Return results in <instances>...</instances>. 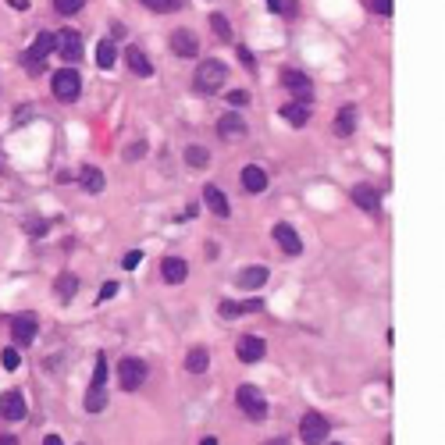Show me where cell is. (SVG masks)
<instances>
[{"mask_svg":"<svg viewBox=\"0 0 445 445\" xmlns=\"http://www.w3.org/2000/svg\"><path fill=\"white\" fill-rule=\"evenodd\" d=\"M186 164L196 168V171H200V168H210V153H207L203 147H186Z\"/></svg>","mask_w":445,"mask_h":445,"instance_id":"d4e9b609","label":"cell"},{"mask_svg":"<svg viewBox=\"0 0 445 445\" xmlns=\"http://www.w3.org/2000/svg\"><path fill=\"white\" fill-rule=\"evenodd\" d=\"M47 228H50L47 221H32V225H29V231H32V236H47Z\"/></svg>","mask_w":445,"mask_h":445,"instance_id":"ab89813d","label":"cell"},{"mask_svg":"<svg viewBox=\"0 0 445 445\" xmlns=\"http://www.w3.org/2000/svg\"><path fill=\"white\" fill-rule=\"evenodd\" d=\"M0 417H4V420H22L25 417L22 392H4V396H0Z\"/></svg>","mask_w":445,"mask_h":445,"instance_id":"7c38bea8","label":"cell"},{"mask_svg":"<svg viewBox=\"0 0 445 445\" xmlns=\"http://www.w3.org/2000/svg\"><path fill=\"white\" fill-rule=\"evenodd\" d=\"M281 118L289 121V125H296V129H303V125L310 121V107L299 103V100H296V103H285V107H281Z\"/></svg>","mask_w":445,"mask_h":445,"instance_id":"d6986e66","label":"cell"},{"mask_svg":"<svg viewBox=\"0 0 445 445\" xmlns=\"http://www.w3.org/2000/svg\"><path fill=\"white\" fill-rule=\"evenodd\" d=\"M82 4H86V0H53L58 14H75V11H82Z\"/></svg>","mask_w":445,"mask_h":445,"instance_id":"4dcf8cb0","label":"cell"},{"mask_svg":"<svg viewBox=\"0 0 445 445\" xmlns=\"http://www.w3.org/2000/svg\"><path fill=\"white\" fill-rule=\"evenodd\" d=\"M53 292H58V299H71V296L79 292V278L75 275H61L58 285H53Z\"/></svg>","mask_w":445,"mask_h":445,"instance_id":"cb8c5ba5","label":"cell"},{"mask_svg":"<svg viewBox=\"0 0 445 445\" xmlns=\"http://www.w3.org/2000/svg\"><path fill=\"white\" fill-rule=\"evenodd\" d=\"M267 11H278V0H267Z\"/></svg>","mask_w":445,"mask_h":445,"instance_id":"bcb514c9","label":"cell"},{"mask_svg":"<svg viewBox=\"0 0 445 445\" xmlns=\"http://www.w3.org/2000/svg\"><path fill=\"white\" fill-rule=\"evenodd\" d=\"M370 8L378 14H392V0H370Z\"/></svg>","mask_w":445,"mask_h":445,"instance_id":"74e56055","label":"cell"},{"mask_svg":"<svg viewBox=\"0 0 445 445\" xmlns=\"http://www.w3.org/2000/svg\"><path fill=\"white\" fill-rule=\"evenodd\" d=\"M210 29L221 36V40H231V29H228V18L225 14H210Z\"/></svg>","mask_w":445,"mask_h":445,"instance_id":"f546056e","label":"cell"},{"mask_svg":"<svg viewBox=\"0 0 445 445\" xmlns=\"http://www.w3.org/2000/svg\"><path fill=\"white\" fill-rule=\"evenodd\" d=\"M203 203L210 207V214H218V218H228V214H231L225 192H221L218 186H207V189H203Z\"/></svg>","mask_w":445,"mask_h":445,"instance_id":"e0dca14e","label":"cell"},{"mask_svg":"<svg viewBox=\"0 0 445 445\" xmlns=\"http://www.w3.org/2000/svg\"><path fill=\"white\" fill-rule=\"evenodd\" d=\"M236 403H239V409H242L249 420H264V417H267V399L260 396L257 385H239Z\"/></svg>","mask_w":445,"mask_h":445,"instance_id":"7a4b0ae2","label":"cell"},{"mask_svg":"<svg viewBox=\"0 0 445 445\" xmlns=\"http://www.w3.org/2000/svg\"><path fill=\"white\" fill-rule=\"evenodd\" d=\"M107 378V360H103V353H97V367H93V385H103Z\"/></svg>","mask_w":445,"mask_h":445,"instance_id":"d6a6232c","label":"cell"},{"mask_svg":"<svg viewBox=\"0 0 445 445\" xmlns=\"http://www.w3.org/2000/svg\"><path fill=\"white\" fill-rule=\"evenodd\" d=\"M218 136H221L225 142H236V139H242V136H246V121H242L236 111H228V114L218 121Z\"/></svg>","mask_w":445,"mask_h":445,"instance_id":"8fae6325","label":"cell"},{"mask_svg":"<svg viewBox=\"0 0 445 445\" xmlns=\"http://www.w3.org/2000/svg\"><path fill=\"white\" fill-rule=\"evenodd\" d=\"M353 203L356 207H364V210H378L381 207V192L374 189V186H353Z\"/></svg>","mask_w":445,"mask_h":445,"instance_id":"9a60e30c","label":"cell"},{"mask_svg":"<svg viewBox=\"0 0 445 445\" xmlns=\"http://www.w3.org/2000/svg\"><path fill=\"white\" fill-rule=\"evenodd\" d=\"M139 260H142V253H139V249H132V253L121 257V267H125V271H132V267H139Z\"/></svg>","mask_w":445,"mask_h":445,"instance_id":"e575fe53","label":"cell"},{"mask_svg":"<svg viewBox=\"0 0 445 445\" xmlns=\"http://www.w3.org/2000/svg\"><path fill=\"white\" fill-rule=\"evenodd\" d=\"M142 8H150L157 14H171V11L182 8V0H142Z\"/></svg>","mask_w":445,"mask_h":445,"instance_id":"83f0119b","label":"cell"},{"mask_svg":"<svg viewBox=\"0 0 445 445\" xmlns=\"http://www.w3.org/2000/svg\"><path fill=\"white\" fill-rule=\"evenodd\" d=\"M278 11H285V14H296V11H299V4H296V0H278Z\"/></svg>","mask_w":445,"mask_h":445,"instance_id":"f35d334b","label":"cell"},{"mask_svg":"<svg viewBox=\"0 0 445 445\" xmlns=\"http://www.w3.org/2000/svg\"><path fill=\"white\" fill-rule=\"evenodd\" d=\"M264 349H267V346H264V338H260V335H242V338H239V346H236V353H239V360H242V364H257L260 356H264Z\"/></svg>","mask_w":445,"mask_h":445,"instance_id":"9c48e42d","label":"cell"},{"mask_svg":"<svg viewBox=\"0 0 445 445\" xmlns=\"http://www.w3.org/2000/svg\"><path fill=\"white\" fill-rule=\"evenodd\" d=\"M125 61H129V68L136 71V75H153V64H150V58L142 53L139 47H129L125 50Z\"/></svg>","mask_w":445,"mask_h":445,"instance_id":"ffe728a7","label":"cell"},{"mask_svg":"<svg viewBox=\"0 0 445 445\" xmlns=\"http://www.w3.org/2000/svg\"><path fill=\"white\" fill-rule=\"evenodd\" d=\"M200 445H218V438H203Z\"/></svg>","mask_w":445,"mask_h":445,"instance_id":"7dc6e473","label":"cell"},{"mask_svg":"<svg viewBox=\"0 0 445 445\" xmlns=\"http://www.w3.org/2000/svg\"><path fill=\"white\" fill-rule=\"evenodd\" d=\"M225 79H228V68L221 61H203L200 68H196V75H192L196 93H218Z\"/></svg>","mask_w":445,"mask_h":445,"instance_id":"6da1fadb","label":"cell"},{"mask_svg":"<svg viewBox=\"0 0 445 445\" xmlns=\"http://www.w3.org/2000/svg\"><path fill=\"white\" fill-rule=\"evenodd\" d=\"M142 153H147V142L139 139V142H132V147L125 150V160H136V157H142Z\"/></svg>","mask_w":445,"mask_h":445,"instance_id":"d590c367","label":"cell"},{"mask_svg":"<svg viewBox=\"0 0 445 445\" xmlns=\"http://www.w3.org/2000/svg\"><path fill=\"white\" fill-rule=\"evenodd\" d=\"M281 86L289 89V93H296V97H299V103H307V100H310V79L303 75V71L285 68V71H281Z\"/></svg>","mask_w":445,"mask_h":445,"instance_id":"ba28073f","label":"cell"},{"mask_svg":"<svg viewBox=\"0 0 445 445\" xmlns=\"http://www.w3.org/2000/svg\"><path fill=\"white\" fill-rule=\"evenodd\" d=\"M36 331H40V320H36V314H18V317H11V338L18 346H29L32 338H36Z\"/></svg>","mask_w":445,"mask_h":445,"instance_id":"8992f818","label":"cell"},{"mask_svg":"<svg viewBox=\"0 0 445 445\" xmlns=\"http://www.w3.org/2000/svg\"><path fill=\"white\" fill-rule=\"evenodd\" d=\"M331 445H338V442H331Z\"/></svg>","mask_w":445,"mask_h":445,"instance_id":"c3c4849f","label":"cell"},{"mask_svg":"<svg viewBox=\"0 0 445 445\" xmlns=\"http://www.w3.org/2000/svg\"><path fill=\"white\" fill-rule=\"evenodd\" d=\"M58 50H61V58H64L68 64H75V61L82 58V36H79V32H61V36H58Z\"/></svg>","mask_w":445,"mask_h":445,"instance_id":"4fadbf2b","label":"cell"},{"mask_svg":"<svg viewBox=\"0 0 445 445\" xmlns=\"http://www.w3.org/2000/svg\"><path fill=\"white\" fill-rule=\"evenodd\" d=\"M114 296H118V281H107L100 289V299H114Z\"/></svg>","mask_w":445,"mask_h":445,"instance_id":"8d00e7d4","label":"cell"},{"mask_svg":"<svg viewBox=\"0 0 445 445\" xmlns=\"http://www.w3.org/2000/svg\"><path fill=\"white\" fill-rule=\"evenodd\" d=\"M118 381H121V388H125V392H136V388H142V381H147V364L136 360V356H129V360H121V364H118Z\"/></svg>","mask_w":445,"mask_h":445,"instance_id":"5b68a950","label":"cell"},{"mask_svg":"<svg viewBox=\"0 0 445 445\" xmlns=\"http://www.w3.org/2000/svg\"><path fill=\"white\" fill-rule=\"evenodd\" d=\"M79 93H82V75L75 68H61L53 75V97L61 103H71V100H79Z\"/></svg>","mask_w":445,"mask_h":445,"instance_id":"3957f363","label":"cell"},{"mask_svg":"<svg viewBox=\"0 0 445 445\" xmlns=\"http://www.w3.org/2000/svg\"><path fill=\"white\" fill-rule=\"evenodd\" d=\"M264 445H289V438H271V442H264Z\"/></svg>","mask_w":445,"mask_h":445,"instance_id":"f6af8a7d","label":"cell"},{"mask_svg":"<svg viewBox=\"0 0 445 445\" xmlns=\"http://www.w3.org/2000/svg\"><path fill=\"white\" fill-rule=\"evenodd\" d=\"M335 129H338V136H353V129H356V107L353 103H346L342 111H338Z\"/></svg>","mask_w":445,"mask_h":445,"instance_id":"7402d4cb","label":"cell"},{"mask_svg":"<svg viewBox=\"0 0 445 445\" xmlns=\"http://www.w3.org/2000/svg\"><path fill=\"white\" fill-rule=\"evenodd\" d=\"M103 406H107V392H103V385H93V388H89V396H86V409H89V414H100Z\"/></svg>","mask_w":445,"mask_h":445,"instance_id":"484cf974","label":"cell"},{"mask_svg":"<svg viewBox=\"0 0 445 445\" xmlns=\"http://www.w3.org/2000/svg\"><path fill=\"white\" fill-rule=\"evenodd\" d=\"M328 431H331V424L320 417V414H307V417H303V424H299V438H303V445H325Z\"/></svg>","mask_w":445,"mask_h":445,"instance_id":"277c9868","label":"cell"},{"mask_svg":"<svg viewBox=\"0 0 445 445\" xmlns=\"http://www.w3.org/2000/svg\"><path fill=\"white\" fill-rule=\"evenodd\" d=\"M160 275H164L168 285H182V281L189 278V264H186L182 257H168L164 264H160Z\"/></svg>","mask_w":445,"mask_h":445,"instance_id":"5bb4252c","label":"cell"},{"mask_svg":"<svg viewBox=\"0 0 445 445\" xmlns=\"http://www.w3.org/2000/svg\"><path fill=\"white\" fill-rule=\"evenodd\" d=\"M171 50L178 58H196V53H200V40H196V32H189V29H175L171 32Z\"/></svg>","mask_w":445,"mask_h":445,"instance_id":"52a82bcc","label":"cell"},{"mask_svg":"<svg viewBox=\"0 0 445 445\" xmlns=\"http://www.w3.org/2000/svg\"><path fill=\"white\" fill-rule=\"evenodd\" d=\"M43 445H64V442H61L58 435H47V442H43Z\"/></svg>","mask_w":445,"mask_h":445,"instance_id":"ee69618b","label":"cell"},{"mask_svg":"<svg viewBox=\"0 0 445 445\" xmlns=\"http://www.w3.org/2000/svg\"><path fill=\"white\" fill-rule=\"evenodd\" d=\"M275 242H278L289 257H299V253H303V239L296 236L292 225H275Z\"/></svg>","mask_w":445,"mask_h":445,"instance_id":"30bf717a","label":"cell"},{"mask_svg":"<svg viewBox=\"0 0 445 445\" xmlns=\"http://www.w3.org/2000/svg\"><path fill=\"white\" fill-rule=\"evenodd\" d=\"M97 64H100V68H111V64H114V43H111V40H103V43L97 47Z\"/></svg>","mask_w":445,"mask_h":445,"instance_id":"f1b7e54d","label":"cell"},{"mask_svg":"<svg viewBox=\"0 0 445 445\" xmlns=\"http://www.w3.org/2000/svg\"><path fill=\"white\" fill-rule=\"evenodd\" d=\"M210 367V353L207 349H192L189 356H186V370L189 374H203Z\"/></svg>","mask_w":445,"mask_h":445,"instance_id":"603a6c76","label":"cell"},{"mask_svg":"<svg viewBox=\"0 0 445 445\" xmlns=\"http://www.w3.org/2000/svg\"><path fill=\"white\" fill-rule=\"evenodd\" d=\"M53 47H58V40H53V36L50 32H40V36H36V40H32V47H29V53H25V58L29 61H47V53H53Z\"/></svg>","mask_w":445,"mask_h":445,"instance_id":"2e32d148","label":"cell"},{"mask_svg":"<svg viewBox=\"0 0 445 445\" xmlns=\"http://www.w3.org/2000/svg\"><path fill=\"white\" fill-rule=\"evenodd\" d=\"M239 58H242V64H246V68H253V58H249V50H242V47H239Z\"/></svg>","mask_w":445,"mask_h":445,"instance_id":"60d3db41","label":"cell"},{"mask_svg":"<svg viewBox=\"0 0 445 445\" xmlns=\"http://www.w3.org/2000/svg\"><path fill=\"white\" fill-rule=\"evenodd\" d=\"M267 278H271V275H267V267H246V271L236 275V281L242 285V289H260Z\"/></svg>","mask_w":445,"mask_h":445,"instance_id":"44dd1931","label":"cell"},{"mask_svg":"<svg viewBox=\"0 0 445 445\" xmlns=\"http://www.w3.org/2000/svg\"><path fill=\"white\" fill-rule=\"evenodd\" d=\"M111 36H114V40H121V36H125V25L114 22V25H111Z\"/></svg>","mask_w":445,"mask_h":445,"instance_id":"b9f144b4","label":"cell"},{"mask_svg":"<svg viewBox=\"0 0 445 445\" xmlns=\"http://www.w3.org/2000/svg\"><path fill=\"white\" fill-rule=\"evenodd\" d=\"M82 186H86V192L97 196V192L103 189V171H100V168H86V171H82Z\"/></svg>","mask_w":445,"mask_h":445,"instance_id":"4316f807","label":"cell"},{"mask_svg":"<svg viewBox=\"0 0 445 445\" xmlns=\"http://www.w3.org/2000/svg\"><path fill=\"white\" fill-rule=\"evenodd\" d=\"M0 360H4V367H8V370H18V364H22V356H18V349H11V346H8L4 353H0Z\"/></svg>","mask_w":445,"mask_h":445,"instance_id":"1f68e13d","label":"cell"},{"mask_svg":"<svg viewBox=\"0 0 445 445\" xmlns=\"http://www.w3.org/2000/svg\"><path fill=\"white\" fill-rule=\"evenodd\" d=\"M228 103H231V107H246V103H249V93H246V89H231Z\"/></svg>","mask_w":445,"mask_h":445,"instance_id":"836d02e7","label":"cell"},{"mask_svg":"<svg viewBox=\"0 0 445 445\" xmlns=\"http://www.w3.org/2000/svg\"><path fill=\"white\" fill-rule=\"evenodd\" d=\"M0 445H18V438L14 435H0Z\"/></svg>","mask_w":445,"mask_h":445,"instance_id":"7bdbcfd3","label":"cell"},{"mask_svg":"<svg viewBox=\"0 0 445 445\" xmlns=\"http://www.w3.org/2000/svg\"><path fill=\"white\" fill-rule=\"evenodd\" d=\"M242 186H246V192H264L267 189V171L260 164L242 168Z\"/></svg>","mask_w":445,"mask_h":445,"instance_id":"ac0fdd59","label":"cell"}]
</instances>
